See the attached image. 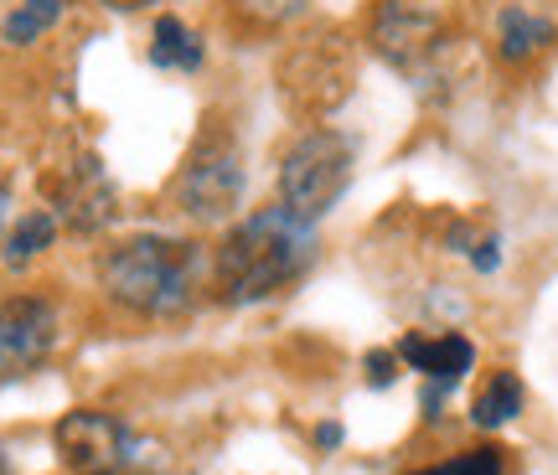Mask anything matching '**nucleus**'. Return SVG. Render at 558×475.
Returning a JSON list of instances; mask_svg holds the SVG:
<instances>
[{"label": "nucleus", "mask_w": 558, "mask_h": 475, "mask_svg": "<svg viewBox=\"0 0 558 475\" xmlns=\"http://www.w3.org/2000/svg\"><path fill=\"white\" fill-rule=\"evenodd\" d=\"M311 258H316V222L295 218L279 202V207L243 218L222 238L218 258H213V284L228 305H254L295 284L311 269Z\"/></svg>", "instance_id": "1"}, {"label": "nucleus", "mask_w": 558, "mask_h": 475, "mask_svg": "<svg viewBox=\"0 0 558 475\" xmlns=\"http://www.w3.org/2000/svg\"><path fill=\"white\" fill-rule=\"evenodd\" d=\"M104 295L145 320H166L192 310L202 290V248L186 238L140 233L99 254Z\"/></svg>", "instance_id": "2"}, {"label": "nucleus", "mask_w": 558, "mask_h": 475, "mask_svg": "<svg viewBox=\"0 0 558 475\" xmlns=\"http://www.w3.org/2000/svg\"><path fill=\"white\" fill-rule=\"evenodd\" d=\"M352 181V139L337 130H311L279 166V202L305 222H320Z\"/></svg>", "instance_id": "3"}, {"label": "nucleus", "mask_w": 558, "mask_h": 475, "mask_svg": "<svg viewBox=\"0 0 558 475\" xmlns=\"http://www.w3.org/2000/svg\"><path fill=\"white\" fill-rule=\"evenodd\" d=\"M52 444H58V460L68 465V475H135L145 460V444L135 429L114 414H99V409L62 414L52 429Z\"/></svg>", "instance_id": "4"}, {"label": "nucleus", "mask_w": 558, "mask_h": 475, "mask_svg": "<svg viewBox=\"0 0 558 475\" xmlns=\"http://www.w3.org/2000/svg\"><path fill=\"white\" fill-rule=\"evenodd\" d=\"M243 181H248L243 176V150L228 135H207L177 171L171 197H177V207L186 218L218 222L243 202Z\"/></svg>", "instance_id": "5"}, {"label": "nucleus", "mask_w": 558, "mask_h": 475, "mask_svg": "<svg viewBox=\"0 0 558 475\" xmlns=\"http://www.w3.org/2000/svg\"><path fill=\"white\" fill-rule=\"evenodd\" d=\"M47 197H52V218L73 233H99L114 222V181L104 171V160L94 150H73L58 171L47 176Z\"/></svg>", "instance_id": "6"}, {"label": "nucleus", "mask_w": 558, "mask_h": 475, "mask_svg": "<svg viewBox=\"0 0 558 475\" xmlns=\"http://www.w3.org/2000/svg\"><path fill=\"white\" fill-rule=\"evenodd\" d=\"M373 47L388 68L399 73H424L435 52L445 47V21L429 11V5H414V0H388L378 16H373Z\"/></svg>", "instance_id": "7"}, {"label": "nucleus", "mask_w": 558, "mask_h": 475, "mask_svg": "<svg viewBox=\"0 0 558 475\" xmlns=\"http://www.w3.org/2000/svg\"><path fill=\"white\" fill-rule=\"evenodd\" d=\"M347 78H352V68H347V58L331 47V37H305L295 52L284 58V68H279V88H284L290 103L305 109V114H320V109H331V103L347 99Z\"/></svg>", "instance_id": "8"}, {"label": "nucleus", "mask_w": 558, "mask_h": 475, "mask_svg": "<svg viewBox=\"0 0 558 475\" xmlns=\"http://www.w3.org/2000/svg\"><path fill=\"white\" fill-rule=\"evenodd\" d=\"M58 346V310L41 295L0 300V373H26Z\"/></svg>", "instance_id": "9"}, {"label": "nucleus", "mask_w": 558, "mask_h": 475, "mask_svg": "<svg viewBox=\"0 0 558 475\" xmlns=\"http://www.w3.org/2000/svg\"><path fill=\"white\" fill-rule=\"evenodd\" d=\"M399 362H409L429 388H456L460 377L471 373V362H476V346L460 337V331H439V337H403L399 341Z\"/></svg>", "instance_id": "10"}, {"label": "nucleus", "mask_w": 558, "mask_h": 475, "mask_svg": "<svg viewBox=\"0 0 558 475\" xmlns=\"http://www.w3.org/2000/svg\"><path fill=\"white\" fill-rule=\"evenodd\" d=\"M548 41H554V21L533 16V11H522V5H507V11H501V21H497V52L507 62L538 58Z\"/></svg>", "instance_id": "11"}, {"label": "nucleus", "mask_w": 558, "mask_h": 475, "mask_svg": "<svg viewBox=\"0 0 558 475\" xmlns=\"http://www.w3.org/2000/svg\"><path fill=\"white\" fill-rule=\"evenodd\" d=\"M150 62L156 68H177V73H197L202 68V37L177 16H160L150 32Z\"/></svg>", "instance_id": "12"}, {"label": "nucleus", "mask_w": 558, "mask_h": 475, "mask_svg": "<svg viewBox=\"0 0 558 475\" xmlns=\"http://www.w3.org/2000/svg\"><path fill=\"white\" fill-rule=\"evenodd\" d=\"M518 414H522V382H518V373H497L476 393V403H471V418H476L481 429H501V424H512Z\"/></svg>", "instance_id": "13"}, {"label": "nucleus", "mask_w": 558, "mask_h": 475, "mask_svg": "<svg viewBox=\"0 0 558 475\" xmlns=\"http://www.w3.org/2000/svg\"><path fill=\"white\" fill-rule=\"evenodd\" d=\"M52 238H58V218H52V212H26V218L11 228V238H5V264H11V269L32 264L37 254L52 248Z\"/></svg>", "instance_id": "14"}, {"label": "nucleus", "mask_w": 558, "mask_h": 475, "mask_svg": "<svg viewBox=\"0 0 558 475\" xmlns=\"http://www.w3.org/2000/svg\"><path fill=\"white\" fill-rule=\"evenodd\" d=\"M62 16V0H21L16 11L5 16V41L11 47H32L41 32H52Z\"/></svg>", "instance_id": "15"}, {"label": "nucleus", "mask_w": 558, "mask_h": 475, "mask_svg": "<svg viewBox=\"0 0 558 475\" xmlns=\"http://www.w3.org/2000/svg\"><path fill=\"white\" fill-rule=\"evenodd\" d=\"M414 475H507V460H501V450L481 444V450H465V455H456V460L424 465V471H414Z\"/></svg>", "instance_id": "16"}, {"label": "nucleus", "mask_w": 558, "mask_h": 475, "mask_svg": "<svg viewBox=\"0 0 558 475\" xmlns=\"http://www.w3.org/2000/svg\"><path fill=\"white\" fill-rule=\"evenodd\" d=\"M311 0H233V11H239L248 26H284V21H295Z\"/></svg>", "instance_id": "17"}, {"label": "nucleus", "mask_w": 558, "mask_h": 475, "mask_svg": "<svg viewBox=\"0 0 558 475\" xmlns=\"http://www.w3.org/2000/svg\"><path fill=\"white\" fill-rule=\"evenodd\" d=\"M393 377H399V352H373L367 356V382H373V388H388Z\"/></svg>", "instance_id": "18"}, {"label": "nucleus", "mask_w": 558, "mask_h": 475, "mask_svg": "<svg viewBox=\"0 0 558 475\" xmlns=\"http://www.w3.org/2000/svg\"><path fill=\"white\" fill-rule=\"evenodd\" d=\"M471 264H476L481 275H492V269H497V264H501V254H497V238H486V243H481L476 254H471Z\"/></svg>", "instance_id": "19"}, {"label": "nucleus", "mask_w": 558, "mask_h": 475, "mask_svg": "<svg viewBox=\"0 0 558 475\" xmlns=\"http://www.w3.org/2000/svg\"><path fill=\"white\" fill-rule=\"evenodd\" d=\"M316 444H320V450H337V444H341V424H320Z\"/></svg>", "instance_id": "20"}, {"label": "nucleus", "mask_w": 558, "mask_h": 475, "mask_svg": "<svg viewBox=\"0 0 558 475\" xmlns=\"http://www.w3.org/2000/svg\"><path fill=\"white\" fill-rule=\"evenodd\" d=\"M99 5H109V11H140V5H150V0H99Z\"/></svg>", "instance_id": "21"}, {"label": "nucleus", "mask_w": 558, "mask_h": 475, "mask_svg": "<svg viewBox=\"0 0 558 475\" xmlns=\"http://www.w3.org/2000/svg\"><path fill=\"white\" fill-rule=\"evenodd\" d=\"M5 207H11V186H5V171H0V228H5Z\"/></svg>", "instance_id": "22"}, {"label": "nucleus", "mask_w": 558, "mask_h": 475, "mask_svg": "<svg viewBox=\"0 0 558 475\" xmlns=\"http://www.w3.org/2000/svg\"><path fill=\"white\" fill-rule=\"evenodd\" d=\"M0 475H11V460H5V450H0Z\"/></svg>", "instance_id": "23"}]
</instances>
